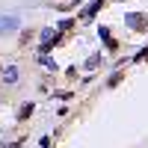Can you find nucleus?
Wrapping results in <instances>:
<instances>
[{"label": "nucleus", "mask_w": 148, "mask_h": 148, "mask_svg": "<svg viewBox=\"0 0 148 148\" xmlns=\"http://www.w3.org/2000/svg\"><path fill=\"white\" fill-rule=\"evenodd\" d=\"M104 6H107V0H92V3L83 9V15H80V18H83V21H89V18H95V15H98V12H101Z\"/></svg>", "instance_id": "f257e3e1"}, {"label": "nucleus", "mask_w": 148, "mask_h": 148, "mask_svg": "<svg viewBox=\"0 0 148 148\" xmlns=\"http://www.w3.org/2000/svg\"><path fill=\"white\" fill-rule=\"evenodd\" d=\"M145 21H148L145 15H127V18H125V24H127V27H133V30H142Z\"/></svg>", "instance_id": "f03ea898"}, {"label": "nucleus", "mask_w": 148, "mask_h": 148, "mask_svg": "<svg viewBox=\"0 0 148 148\" xmlns=\"http://www.w3.org/2000/svg\"><path fill=\"white\" fill-rule=\"evenodd\" d=\"M98 33H101V39H104V45H107V51H116V47H119V42L110 36V30H107V27H101Z\"/></svg>", "instance_id": "7ed1b4c3"}, {"label": "nucleus", "mask_w": 148, "mask_h": 148, "mask_svg": "<svg viewBox=\"0 0 148 148\" xmlns=\"http://www.w3.org/2000/svg\"><path fill=\"white\" fill-rule=\"evenodd\" d=\"M18 27V15H9V18H0V33L3 30H15Z\"/></svg>", "instance_id": "20e7f679"}, {"label": "nucleus", "mask_w": 148, "mask_h": 148, "mask_svg": "<svg viewBox=\"0 0 148 148\" xmlns=\"http://www.w3.org/2000/svg\"><path fill=\"white\" fill-rule=\"evenodd\" d=\"M33 110H36L33 104H24V107L18 110V121H24V119H30V116H33Z\"/></svg>", "instance_id": "39448f33"}, {"label": "nucleus", "mask_w": 148, "mask_h": 148, "mask_svg": "<svg viewBox=\"0 0 148 148\" xmlns=\"http://www.w3.org/2000/svg\"><path fill=\"white\" fill-rule=\"evenodd\" d=\"M15 77H18V68H6V74H3V83H15Z\"/></svg>", "instance_id": "423d86ee"}, {"label": "nucleus", "mask_w": 148, "mask_h": 148, "mask_svg": "<svg viewBox=\"0 0 148 148\" xmlns=\"http://www.w3.org/2000/svg\"><path fill=\"white\" fill-rule=\"evenodd\" d=\"M133 59H148V47H145V51H139V53L133 56Z\"/></svg>", "instance_id": "0eeeda50"}, {"label": "nucleus", "mask_w": 148, "mask_h": 148, "mask_svg": "<svg viewBox=\"0 0 148 148\" xmlns=\"http://www.w3.org/2000/svg\"><path fill=\"white\" fill-rule=\"evenodd\" d=\"M9 148H21V142H15V145H9Z\"/></svg>", "instance_id": "6e6552de"}, {"label": "nucleus", "mask_w": 148, "mask_h": 148, "mask_svg": "<svg viewBox=\"0 0 148 148\" xmlns=\"http://www.w3.org/2000/svg\"><path fill=\"white\" fill-rule=\"evenodd\" d=\"M142 30H145V33H148V21H145V27H142Z\"/></svg>", "instance_id": "1a4fd4ad"}]
</instances>
